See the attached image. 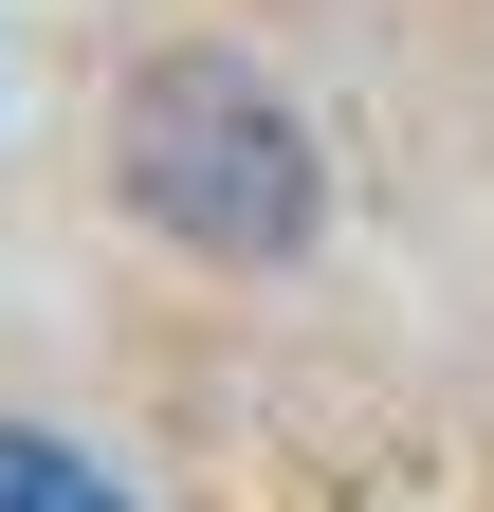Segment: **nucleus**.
Wrapping results in <instances>:
<instances>
[{"label":"nucleus","mask_w":494,"mask_h":512,"mask_svg":"<svg viewBox=\"0 0 494 512\" xmlns=\"http://www.w3.org/2000/svg\"><path fill=\"white\" fill-rule=\"evenodd\" d=\"M129 183H147V220L220 238V256H275L312 220V147L275 128V92L238 74V55H165L129 92Z\"/></svg>","instance_id":"f257e3e1"},{"label":"nucleus","mask_w":494,"mask_h":512,"mask_svg":"<svg viewBox=\"0 0 494 512\" xmlns=\"http://www.w3.org/2000/svg\"><path fill=\"white\" fill-rule=\"evenodd\" d=\"M0 512H129L74 439H37V421H0Z\"/></svg>","instance_id":"f03ea898"}]
</instances>
